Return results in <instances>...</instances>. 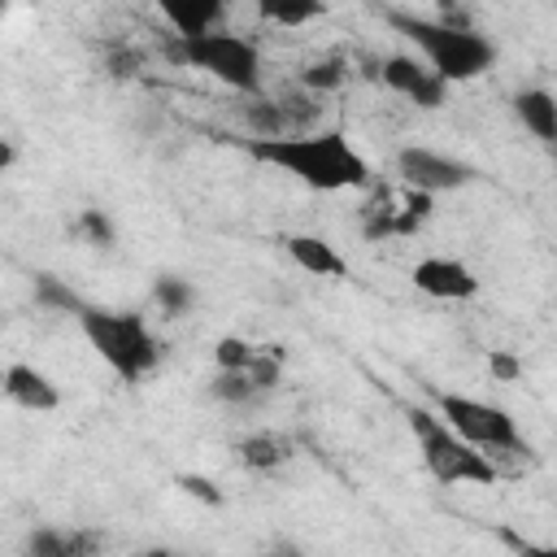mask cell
Returning <instances> with one entry per match:
<instances>
[{
	"label": "cell",
	"instance_id": "cell-1",
	"mask_svg": "<svg viewBox=\"0 0 557 557\" xmlns=\"http://www.w3.org/2000/svg\"><path fill=\"white\" fill-rule=\"evenodd\" d=\"M248 157L292 174L313 191H344L366 187L370 165L348 144L344 131H313V135H283V139H248Z\"/></svg>",
	"mask_w": 557,
	"mask_h": 557
},
{
	"label": "cell",
	"instance_id": "cell-2",
	"mask_svg": "<svg viewBox=\"0 0 557 557\" xmlns=\"http://www.w3.org/2000/svg\"><path fill=\"white\" fill-rule=\"evenodd\" d=\"M78 331L87 335V344L96 348V357L122 379V383H139L157 370L161 361V339L152 335V326L144 322V313L135 309H100V305H83L74 313Z\"/></svg>",
	"mask_w": 557,
	"mask_h": 557
},
{
	"label": "cell",
	"instance_id": "cell-3",
	"mask_svg": "<svg viewBox=\"0 0 557 557\" xmlns=\"http://www.w3.org/2000/svg\"><path fill=\"white\" fill-rule=\"evenodd\" d=\"M387 22L418 44V52L426 57V70L453 87V83H470L479 78L483 70H492L496 61V48L487 35L479 30H457V26H440L435 17H422V13H405V9H387Z\"/></svg>",
	"mask_w": 557,
	"mask_h": 557
},
{
	"label": "cell",
	"instance_id": "cell-4",
	"mask_svg": "<svg viewBox=\"0 0 557 557\" xmlns=\"http://www.w3.org/2000/svg\"><path fill=\"white\" fill-rule=\"evenodd\" d=\"M161 57L170 65L205 70L244 96L261 91V48L244 35H231V30H209V35H191V39L161 35Z\"/></svg>",
	"mask_w": 557,
	"mask_h": 557
},
{
	"label": "cell",
	"instance_id": "cell-5",
	"mask_svg": "<svg viewBox=\"0 0 557 557\" xmlns=\"http://www.w3.org/2000/svg\"><path fill=\"white\" fill-rule=\"evenodd\" d=\"M409 431L418 435V453H422V461H426V470L444 483V487H457V483H496V466H492V457L487 453H479V448H470L461 435H453L444 422H440V413H431L426 405H413L409 413Z\"/></svg>",
	"mask_w": 557,
	"mask_h": 557
},
{
	"label": "cell",
	"instance_id": "cell-6",
	"mask_svg": "<svg viewBox=\"0 0 557 557\" xmlns=\"http://www.w3.org/2000/svg\"><path fill=\"white\" fill-rule=\"evenodd\" d=\"M435 409H440V422L461 435L470 448L479 453H527L513 418L500 409V405H487V400H470V396H457V392H431Z\"/></svg>",
	"mask_w": 557,
	"mask_h": 557
},
{
	"label": "cell",
	"instance_id": "cell-7",
	"mask_svg": "<svg viewBox=\"0 0 557 557\" xmlns=\"http://www.w3.org/2000/svg\"><path fill=\"white\" fill-rule=\"evenodd\" d=\"M431 218V196L413 187H374V196L361 209V231L366 239H387V235H413Z\"/></svg>",
	"mask_w": 557,
	"mask_h": 557
},
{
	"label": "cell",
	"instance_id": "cell-8",
	"mask_svg": "<svg viewBox=\"0 0 557 557\" xmlns=\"http://www.w3.org/2000/svg\"><path fill=\"white\" fill-rule=\"evenodd\" d=\"M396 174L405 187L422 191V196H435V191H457L466 183H474V165L457 161V157H444L435 148H400L396 152Z\"/></svg>",
	"mask_w": 557,
	"mask_h": 557
},
{
	"label": "cell",
	"instance_id": "cell-9",
	"mask_svg": "<svg viewBox=\"0 0 557 557\" xmlns=\"http://www.w3.org/2000/svg\"><path fill=\"white\" fill-rule=\"evenodd\" d=\"M379 78L396 91V96H405L409 104H418V109H440L444 100H448V87L418 61V57H383L379 61Z\"/></svg>",
	"mask_w": 557,
	"mask_h": 557
},
{
	"label": "cell",
	"instance_id": "cell-10",
	"mask_svg": "<svg viewBox=\"0 0 557 557\" xmlns=\"http://www.w3.org/2000/svg\"><path fill=\"white\" fill-rule=\"evenodd\" d=\"M409 278H413L418 292H426L435 300H470L479 292L474 270L466 261H457V257H422L409 270Z\"/></svg>",
	"mask_w": 557,
	"mask_h": 557
},
{
	"label": "cell",
	"instance_id": "cell-11",
	"mask_svg": "<svg viewBox=\"0 0 557 557\" xmlns=\"http://www.w3.org/2000/svg\"><path fill=\"white\" fill-rule=\"evenodd\" d=\"M26 557H104V535L96 527H35Z\"/></svg>",
	"mask_w": 557,
	"mask_h": 557
},
{
	"label": "cell",
	"instance_id": "cell-12",
	"mask_svg": "<svg viewBox=\"0 0 557 557\" xmlns=\"http://www.w3.org/2000/svg\"><path fill=\"white\" fill-rule=\"evenodd\" d=\"M0 387H4V396H9L13 405H22V409H30V413H52V409L61 405L57 383H52L44 370L26 366V361H13V366L4 370V379H0Z\"/></svg>",
	"mask_w": 557,
	"mask_h": 557
},
{
	"label": "cell",
	"instance_id": "cell-13",
	"mask_svg": "<svg viewBox=\"0 0 557 557\" xmlns=\"http://www.w3.org/2000/svg\"><path fill=\"white\" fill-rule=\"evenodd\" d=\"M283 248H287V257H292L305 274H313V278H348V261H344V257L335 252V244H326L322 235H287Z\"/></svg>",
	"mask_w": 557,
	"mask_h": 557
},
{
	"label": "cell",
	"instance_id": "cell-14",
	"mask_svg": "<svg viewBox=\"0 0 557 557\" xmlns=\"http://www.w3.org/2000/svg\"><path fill=\"white\" fill-rule=\"evenodd\" d=\"M161 17L174 26L178 39H191V35L222 30L226 4H222V0H165V4H161Z\"/></svg>",
	"mask_w": 557,
	"mask_h": 557
},
{
	"label": "cell",
	"instance_id": "cell-15",
	"mask_svg": "<svg viewBox=\"0 0 557 557\" xmlns=\"http://www.w3.org/2000/svg\"><path fill=\"white\" fill-rule=\"evenodd\" d=\"M235 457H239L244 470L270 474V470H278V466L292 461V440L278 435V431H252V435H244V440L235 444Z\"/></svg>",
	"mask_w": 557,
	"mask_h": 557
},
{
	"label": "cell",
	"instance_id": "cell-16",
	"mask_svg": "<svg viewBox=\"0 0 557 557\" xmlns=\"http://www.w3.org/2000/svg\"><path fill=\"white\" fill-rule=\"evenodd\" d=\"M513 113H518V122H522L540 144H553V139H557V100H553V91H544V87L518 91V96H513Z\"/></svg>",
	"mask_w": 557,
	"mask_h": 557
},
{
	"label": "cell",
	"instance_id": "cell-17",
	"mask_svg": "<svg viewBox=\"0 0 557 557\" xmlns=\"http://www.w3.org/2000/svg\"><path fill=\"white\" fill-rule=\"evenodd\" d=\"M244 126L252 131V139H283V135H292V122H287L278 96H274V100L252 96V100L244 104Z\"/></svg>",
	"mask_w": 557,
	"mask_h": 557
},
{
	"label": "cell",
	"instance_id": "cell-18",
	"mask_svg": "<svg viewBox=\"0 0 557 557\" xmlns=\"http://www.w3.org/2000/svg\"><path fill=\"white\" fill-rule=\"evenodd\" d=\"M152 305H157L165 318H187V313L196 309V287H191V278H183V274H157V283H152Z\"/></svg>",
	"mask_w": 557,
	"mask_h": 557
},
{
	"label": "cell",
	"instance_id": "cell-19",
	"mask_svg": "<svg viewBox=\"0 0 557 557\" xmlns=\"http://www.w3.org/2000/svg\"><path fill=\"white\" fill-rule=\"evenodd\" d=\"M209 396L222 400V405H231V409H244V405H257L265 392L248 379V370H218L209 379Z\"/></svg>",
	"mask_w": 557,
	"mask_h": 557
},
{
	"label": "cell",
	"instance_id": "cell-20",
	"mask_svg": "<svg viewBox=\"0 0 557 557\" xmlns=\"http://www.w3.org/2000/svg\"><path fill=\"white\" fill-rule=\"evenodd\" d=\"M344 74H348V61L344 57H318V61H309L300 70V91H309V96L335 91L344 83Z\"/></svg>",
	"mask_w": 557,
	"mask_h": 557
},
{
	"label": "cell",
	"instance_id": "cell-21",
	"mask_svg": "<svg viewBox=\"0 0 557 557\" xmlns=\"http://www.w3.org/2000/svg\"><path fill=\"white\" fill-rule=\"evenodd\" d=\"M35 300H39L44 309H57V313H70V318L87 305V300H83L70 283H61L57 274H35Z\"/></svg>",
	"mask_w": 557,
	"mask_h": 557
},
{
	"label": "cell",
	"instance_id": "cell-22",
	"mask_svg": "<svg viewBox=\"0 0 557 557\" xmlns=\"http://www.w3.org/2000/svg\"><path fill=\"white\" fill-rule=\"evenodd\" d=\"M257 13H261L265 22H278V26H305V22L322 17L326 4H318V0H265Z\"/></svg>",
	"mask_w": 557,
	"mask_h": 557
},
{
	"label": "cell",
	"instance_id": "cell-23",
	"mask_svg": "<svg viewBox=\"0 0 557 557\" xmlns=\"http://www.w3.org/2000/svg\"><path fill=\"white\" fill-rule=\"evenodd\" d=\"M74 235L83 244H91V248H113L117 244V226H113V218L104 209H83L74 218Z\"/></svg>",
	"mask_w": 557,
	"mask_h": 557
},
{
	"label": "cell",
	"instance_id": "cell-24",
	"mask_svg": "<svg viewBox=\"0 0 557 557\" xmlns=\"http://www.w3.org/2000/svg\"><path fill=\"white\" fill-rule=\"evenodd\" d=\"M257 348H261V344H252V339L222 335V339L213 344V361H218V370H248L252 357H257Z\"/></svg>",
	"mask_w": 557,
	"mask_h": 557
},
{
	"label": "cell",
	"instance_id": "cell-25",
	"mask_svg": "<svg viewBox=\"0 0 557 557\" xmlns=\"http://www.w3.org/2000/svg\"><path fill=\"white\" fill-rule=\"evenodd\" d=\"M144 48H131V44H113L109 52H104V74L109 78H135L139 70H144Z\"/></svg>",
	"mask_w": 557,
	"mask_h": 557
},
{
	"label": "cell",
	"instance_id": "cell-26",
	"mask_svg": "<svg viewBox=\"0 0 557 557\" xmlns=\"http://www.w3.org/2000/svg\"><path fill=\"white\" fill-rule=\"evenodd\" d=\"M178 487H183L187 496H196L200 505H222L218 483H213V479H205V474H178Z\"/></svg>",
	"mask_w": 557,
	"mask_h": 557
},
{
	"label": "cell",
	"instance_id": "cell-27",
	"mask_svg": "<svg viewBox=\"0 0 557 557\" xmlns=\"http://www.w3.org/2000/svg\"><path fill=\"white\" fill-rule=\"evenodd\" d=\"M487 370H492L500 383H513V379L522 374V361L509 357V352H500V348H492V352H487Z\"/></svg>",
	"mask_w": 557,
	"mask_h": 557
},
{
	"label": "cell",
	"instance_id": "cell-28",
	"mask_svg": "<svg viewBox=\"0 0 557 557\" xmlns=\"http://www.w3.org/2000/svg\"><path fill=\"white\" fill-rule=\"evenodd\" d=\"M500 540H505L518 557H557L548 544H531V540H522V535H513V531H500Z\"/></svg>",
	"mask_w": 557,
	"mask_h": 557
},
{
	"label": "cell",
	"instance_id": "cell-29",
	"mask_svg": "<svg viewBox=\"0 0 557 557\" xmlns=\"http://www.w3.org/2000/svg\"><path fill=\"white\" fill-rule=\"evenodd\" d=\"M13 157H17V148H13L9 139H0V170H9V165H13Z\"/></svg>",
	"mask_w": 557,
	"mask_h": 557
},
{
	"label": "cell",
	"instance_id": "cell-30",
	"mask_svg": "<svg viewBox=\"0 0 557 557\" xmlns=\"http://www.w3.org/2000/svg\"><path fill=\"white\" fill-rule=\"evenodd\" d=\"M270 557H305V553H300V548H296V544H287V540H278V544H274V553H270Z\"/></svg>",
	"mask_w": 557,
	"mask_h": 557
},
{
	"label": "cell",
	"instance_id": "cell-31",
	"mask_svg": "<svg viewBox=\"0 0 557 557\" xmlns=\"http://www.w3.org/2000/svg\"><path fill=\"white\" fill-rule=\"evenodd\" d=\"M139 557H174V553H161V548H152V553H139Z\"/></svg>",
	"mask_w": 557,
	"mask_h": 557
}]
</instances>
